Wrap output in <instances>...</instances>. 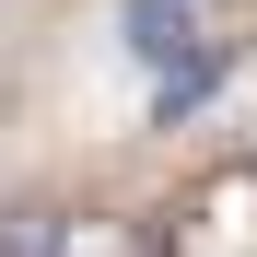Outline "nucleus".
Wrapping results in <instances>:
<instances>
[{
	"instance_id": "obj_1",
	"label": "nucleus",
	"mask_w": 257,
	"mask_h": 257,
	"mask_svg": "<svg viewBox=\"0 0 257 257\" xmlns=\"http://www.w3.org/2000/svg\"><path fill=\"white\" fill-rule=\"evenodd\" d=\"M210 47V24H199V0H128V59L141 70H176Z\"/></svg>"
},
{
	"instance_id": "obj_2",
	"label": "nucleus",
	"mask_w": 257,
	"mask_h": 257,
	"mask_svg": "<svg viewBox=\"0 0 257 257\" xmlns=\"http://www.w3.org/2000/svg\"><path fill=\"white\" fill-rule=\"evenodd\" d=\"M0 257H59V210H0Z\"/></svg>"
}]
</instances>
